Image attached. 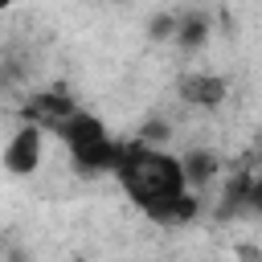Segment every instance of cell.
Segmentation results:
<instances>
[{
	"mask_svg": "<svg viewBox=\"0 0 262 262\" xmlns=\"http://www.w3.org/2000/svg\"><path fill=\"white\" fill-rule=\"evenodd\" d=\"M115 176H119L123 192L156 225H188L201 213V196L184 184L180 156H172L156 143H143V139L119 143Z\"/></svg>",
	"mask_w": 262,
	"mask_h": 262,
	"instance_id": "6da1fadb",
	"label": "cell"
},
{
	"mask_svg": "<svg viewBox=\"0 0 262 262\" xmlns=\"http://www.w3.org/2000/svg\"><path fill=\"white\" fill-rule=\"evenodd\" d=\"M41 156H45V127L33 123V119H25V123L12 131V139L4 143L0 164H4V172H12V176H33V172L41 168Z\"/></svg>",
	"mask_w": 262,
	"mask_h": 262,
	"instance_id": "7a4b0ae2",
	"label": "cell"
},
{
	"mask_svg": "<svg viewBox=\"0 0 262 262\" xmlns=\"http://www.w3.org/2000/svg\"><path fill=\"white\" fill-rule=\"evenodd\" d=\"M61 139H66V147L70 151H82V147H90V143H98V139H106L111 131H106V123L98 119V115H90V111H70L57 127H53Z\"/></svg>",
	"mask_w": 262,
	"mask_h": 262,
	"instance_id": "3957f363",
	"label": "cell"
},
{
	"mask_svg": "<svg viewBox=\"0 0 262 262\" xmlns=\"http://www.w3.org/2000/svg\"><path fill=\"white\" fill-rule=\"evenodd\" d=\"M180 98L188 106H201V111H217L225 98H229V86L221 74H184L180 78Z\"/></svg>",
	"mask_w": 262,
	"mask_h": 262,
	"instance_id": "277c9868",
	"label": "cell"
},
{
	"mask_svg": "<svg viewBox=\"0 0 262 262\" xmlns=\"http://www.w3.org/2000/svg\"><path fill=\"white\" fill-rule=\"evenodd\" d=\"M70 111H74V98L61 94V90H41V94H33V98L25 102V119H33V123H41V127H49V131H53Z\"/></svg>",
	"mask_w": 262,
	"mask_h": 262,
	"instance_id": "5b68a950",
	"label": "cell"
},
{
	"mask_svg": "<svg viewBox=\"0 0 262 262\" xmlns=\"http://www.w3.org/2000/svg\"><path fill=\"white\" fill-rule=\"evenodd\" d=\"M180 172H184V184H188L192 192H201V188L221 172V160H217V151H209V147H192V151L180 156Z\"/></svg>",
	"mask_w": 262,
	"mask_h": 262,
	"instance_id": "8992f818",
	"label": "cell"
},
{
	"mask_svg": "<svg viewBox=\"0 0 262 262\" xmlns=\"http://www.w3.org/2000/svg\"><path fill=\"white\" fill-rule=\"evenodd\" d=\"M70 156H74V168H78L82 176H98V172H115L119 143L106 135V139H98V143H90V147H82V151H70Z\"/></svg>",
	"mask_w": 262,
	"mask_h": 262,
	"instance_id": "52a82bcc",
	"label": "cell"
},
{
	"mask_svg": "<svg viewBox=\"0 0 262 262\" xmlns=\"http://www.w3.org/2000/svg\"><path fill=\"white\" fill-rule=\"evenodd\" d=\"M209 37H213V25H209V16H205V12L176 16V33H172V41H176L184 53H196V49H205V45H209Z\"/></svg>",
	"mask_w": 262,
	"mask_h": 262,
	"instance_id": "ba28073f",
	"label": "cell"
},
{
	"mask_svg": "<svg viewBox=\"0 0 262 262\" xmlns=\"http://www.w3.org/2000/svg\"><path fill=\"white\" fill-rule=\"evenodd\" d=\"M172 33H176V16L172 12H156L147 20V37L151 41H172Z\"/></svg>",
	"mask_w": 262,
	"mask_h": 262,
	"instance_id": "9c48e42d",
	"label": "cell"
},
{
	"mask_svg": "<svg viewBox=\"0 0 262 262\" xmlns=\"http://www.w3.org/2000/svg\"><path fill=\"white\" fill-rule=\"evenodd\" d=\"M139 139H143V143H156V147H160V143H168V123H147Z\"/></svg>",
	"mask_w": 262,
	"mask_h": 262,
	"instance_id": "30bf717a",
	"label": "cell"
},
{
	"mask_svg": "<svg viewBox=\"0 0 262 262\" xmlns=\"http://www.w3.org/2000/svg\"><path fill=\"white\" fill-rule=\"evenodd\" d=\"M12 4H16V0H0V12H4V8H12Z\"/></svg>",
	"mask_w": 262,
	"mask_h": 262,
	"instance_id": "8fae6325",
	"label": "cell"
}]
</instances>
